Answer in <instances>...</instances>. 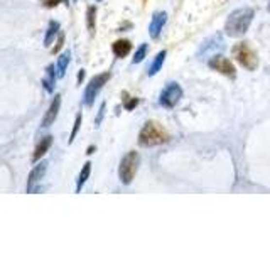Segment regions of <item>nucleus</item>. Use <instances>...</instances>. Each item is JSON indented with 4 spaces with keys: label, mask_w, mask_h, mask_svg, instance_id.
Returning <instances> with one entry per match:
<instances>
[{
    "label": "nucleus",
    "mask_w": 270,
    "mask_h": 253,
    "mask_svg": "<svg viewBox=\"0 0 270 253\" xmlns=\"http://www.w3.org/2000/svg\"><path fill=\"white\" fill-rule=\"evenodd\" d=\"M71 61V51H65L63 54H59L58 63H56V69H58V78H63L66 74L68 64Z\"/></svg>",
    "instance_id": "nucleus-15"
},
{
    "label": "nucleus",
    "mask_w": 270,
    "mask_h": 253,
    "mask_svg": "<svg viewBox=\"0 0 270 253\" xmlns=\"http://www.w3.org/2000/svg\"><path fill=\"white\" fill-rule=\"evenodd\" d=\"M73 2H76V0H73Z\"/></svg>",
    "instance_id": "nucleus-29"
},
{
    "label": "nucleus",
    "mask_w": 270,
    "mask_h": 253,
    "mask_svg": "<svg viewBox=\"0 0 270 253\" xmlns=\"http://www.w3.org/2000/svg\"><path fill=\"white\" fill-rule=\"evenodd\" d=\"M166 56H168V52L166 51H161L157 56H155L154 61H152V64H151V67H149V76H155V74L161 71L162 64H164V61H166Z\"/></svg>",
    "instance_id": "nucleus-17"
},
{
    "label": "nucleus",
    "mask_w": 270,
    "mask_h": 253,
    "mask_svg": "<svg viewBox=\"0 0 270 253\" xmlns=\"http://www.w3.org/2000/svg\"><path fill=\"white\" fill-rule=\"evenodd\" d=\"M269 12H270V3H269Z\"/></svg>",
    "instance_id": "nucleus-27"
},
{
    "label": "nucleus",
    "mask_w": 270,
    "mask_h": 253,
    "mask_svg": "<svg viewBox=\"0 0 270 253\" xmlns=\"http://www.w3.org/2000/svg\"><path fill=\"white\" fill-rule=\"evenodd\" d=\"M93 151H95V147H93V145H91V147L88 149V152H86V154H88V155H91V154H93Z\"/></svg>",
    "instance_id": "nucleus-26"
},
{
    "label": "nucleus",
    "mask_w": 270,
    "mask_h": 253,
    "mask_svg": "<svg viewBox=\"0 0 270 253\" xmlns=\"http://www.w3.org/2000/svg\"><path fill=\"white\" fill-rule=\"evenodd\" d=\"M166 20H168V14L166 12H155L152 16L151 26H149V35L152 39H157L162 32V27L166 26Z\"/></svg>",
    "instance_id": "nucleus-10"
},
{
    "label": "nucleus",
    "mask_w": 270,
    "mask_h": 253,
    "mask_svg": "<svg viewBox=\"0 0 270 253\" xmlns=\"http://www.w3.org/2000/svg\"><path fill=\"white\" fill-rule=\"evenodd\" d=\"M46 170H48V162L46 160H39L37 166L33 167V170L29 172V177H27V192H34L35 186L42 181V177L46 176Z\"/></svg>",
    "instance_id": "nucleus-8"
},
{
    "label": "nucleus",
    "mask_w": 270,
    "mask_h": 253,
    "mask_svg": "<svg viewBox=\"0 0 270 253\" xmlns=\"http://www.w3.org/2000/svg\"><path fill=\"white\" fill-rule=\"evenodd\" d=\"M90 174H91V162H84L83 169H81L80 176H78V181H76V192H81V187L84 186V183L88 181Z\"/></svg>",
    "instance_id": "nucleus-18"
},
{
    "label": "nucleus",
    "mask_w": 270,
    "mask_h": 253,
    "mask_svg": "<svg viewBox=\"0 0 270 253\" xmlns=\"http://www.w3.org/2000/svg\"><path fill=\"white\" fill-rule=\"evenodd\" d=\"M59 29H61V26H59L58 20H51V22H49L48 31H46V37H44V46H46V48H49V46L52 44L54 37L59 34V32H61Z\"/></svg>",
    "instance_id": "nucleus-14"
},
{
    "label": "nucleus",
    "mask_w": 270,
    "mask_h": 253,
    "mask_svg": "<svg viewBox=\"0 0 270 253\" xmlns=\"http://www.w3.org/2000/svg\"><path fill=\"white\" fill-rule=\"evenodd\" d=\"M253 9L252 7H241L230 14L225 24V32L230 37H241L247 34L248 27H250L252 20H253Z\"/></svg>",
    "instance_id": "nucleus-1"
},
{
    "label": "nucleus",
    "mask_w": 270,
    "mask_h": 253,
    "mask_svg": "<svg viewBox=\"0 0 270 253\" xmlns=\"http://www.w3.org/2000/svg\"><path fill=\"white\" fill-rule=\"evenodd\" d=\"M68 2H69V0H42V5H44L46 9H54L59 3H66L68 5Z\"/></svg>",
    "instance_id": "nucleus-22"
},
{
    "label": "nucleus",
    "mask_w": 270,
    "mask_h": 253,
    "mask_svg": "<svg viewBox=\"0 0 270 253\" xmlns=\"http://www.w3.org/2000/svg\"><path fill=\"white\" fill-rule=\"evenodd\" d=\"M81 120H83V117H81V113H78V115H76V120H74L73 130H71V135H69V144H73V142H74V138H76V135H78V132H80Z\"/></svg>",
    "instance_id": "nucleus-20"
},
{
    "label": "nucleus",
    "mask_w": 270,
    "mask_h": 253,
    "mask_svg": "<svg viewBox=\"0 0 270 253\" xmlns=\"http://www.w3.org/2000/svg\"><path fill=\"white\" fill-rule=\"evenodd\" d=\"M105 108H106V103H101V106H100V112H98V117H97V120H95V125H100L101 123V120H103V117H105Z\"/></svg>",
    "instance_id": "nucleus-24"
},
{
    "label": "nucleus",
    "mask_w": 270,
    "mask_h": 253,
    "mask_svg": "<svg viewBox=\"0 0 270 253\" xmlns=\"http://www.w3.org/2000/svg\"><path fill=\"white\" fill-rule=\"evenodd\" d=\"M97 2H103V0H97Z\"/></svg>",
    "instance_id": "nucleus-28"
},
{
    "label": "nucleus",
    "mask_w": 270,
    "mask_h": 253,
    "mask_svg": "<svg viewBox=\"0 0 270 253\" xmlns=\"http://www.w3.org/2000/svg\"><path fill=\"white\" fill-rule=\"evenodd\" d=\"M112 51L117 58H125L130 51H132V42L127 39H118L112 44Z\"/></svg>",
    "instance_id": "nucleus-13"
},
{
    "label": "nucleus",
    "mask_w": 270,
    "mask_h": 253,
    "mask_svg": "<svg viewBox=\"0 0 270 253\" xmlns=\"http://www.w3.org/2000/svg\"><path fill=\"white\" fill-rule=\"evenodd\" d=\"M56 71H58V69H56L54 64H49V66L46 67V76L42 78V86H44V90L48 91V93H54L56 78H58Z\"/></svg>",
    "instance_id": "nucleus-11"
},
{
    "label": "nucleus",
    "mask_w": 270,
    "mask_h": 253,
    "mask_svg": "<svg viewBox=\"0 0 270 253\" xmlns=\"http://www.w3.org/2000/svg\"><path fill=\"white\" fill-rule=\"evenodd\" d=\"M63 44H65V34H63V32H59L58 41H56V46H54V49H52V54H58V52L61 51Z\"/></svg>",
    "instance_id": "nucleus-23"
},
{
    "label": "nucleus",
    "mask_w": 270,
    "mask_h": 253,
    "mask_svg": "<svg viewBox=\"0 0 270 253\" xmlns=\"http://www.w3.org/2000/svg\"><path fill=\"white\" fill-rule=\"evenodd\" d=\"M145 54H147V44H145V42H142L140 48H138V49H137V52H135V56H134L132 63H134V64H138L140 61H144Z\"/></svg>",
    "instance_id": "nucleus-19"
},
{
    "label": "nucleus",
    "mask_w": 270,
    "mask_h": 253,
    "mask_svg": "<svg viewBox=\"0 0 270 253\" xmlns=\"http://www.w3.org/2000/svg\"><path fill=\"white\" fill-rule=\"evenodd\" d=\"M97 7L95 5H90L86 10V27L88 31H90V34L93 35L95 31H97Z\"/></svg>",
    "instance_id": "nucleus-16"
},
{
    "label": "nucleus",
    "mask_w": 270,
    "mask_h": 253,
    "mask_svg": "<svg viewBox=\"0 0 270 253\" xmlns=\"http://www.w3.org/2000/svg\"><path fill=\"white\" fill-rule=\"evenodd\" d=\"M232 54H233V58L245 67V69L255 71L258 67L257 52L252 49V46L248 44V42H245V41L236 42V44L232 48Z\"/></svg>",
    "instance_id": "nucleus-3"
},
{
    "label": "nucleus",
    "mask_w": 270,
    "mask_h": 253,
    "mask_svg": "<svg viewBox=\"0 0 270 253\" xmlns=\"http://www.w3.org/2000/svg\"><path fill=\"white\" fill-rule=\"evenodd\" d=\"M208 64H209V67H211L213 71H218V73L225 74V76H228V78H235L236 76V69H235V66H233V63L230 61L228 58L221 56V54L213 56V58L209 59Z\"/></svg>",
    "instance_id": "nucleus-7"
},
{
    "label": "nucleus",
    "mask_w": 270,
    "mask_h": 253,
    "mask_svg": "<svg viewBox=\"0 0 270 253\" xmlns=\"http://www.w3.org/2000/svg\"><path fill=\"white\" fill-rule=\"evenodd\" d=\"M84 78V69H80V73H78V83L81 84V81H83Z\"/></svg>",
    "instance_id": "nucleus-25"
},
{
    "label": "nucleus",
    "mask_w": 270,
    "mask_h": 253,
    "mask_svg": "<svg viewBox=\"0 0 270 253\" xmlns=\"http://www.w3.org/2000/svg\"><path fill=\"white\" fill-rule=\"evenodd\" d=\"M181 98H183V88L176 81H170L168 86L162 90L161 96H159V103L164 108H174L179 103Z\"/></svg>",
    "instance_id": "nucleus-6"
},
{
    "label": "nucleus",
    "mask_w": 270,
    "mask_h": 253,
    "mask_svg": "<svg viewBox=\"0 0 270 253\" xmlns=\"http://www.w3.org/2000/svg\"><path fill=\"white\" fill-rule=\"evenodd\" d=\"M122 96H123V106H125V110H129V112L138 105V98H130L129 93H122Z\"/></svg>",
    "instance_id": "nucleus-21"
},
{
    "label": "nucleus",
    "mask_w": 270,
    "mask_h": 253,
    "mask_svg": "<svg viewBox=\"0 0 270 253\" xmlns=\"http://www.w3.org/2000/svg\"><path fill=\"white\" fill-rule=\"evenodd\" d=\"M112 78V73L110 71H105V73H100L97 76H93L90 80V83L84 88V95H83V103L86 106H91L95 103V98L98 96V93L101 91V88L108 83V80Z\"/></svg>",
    "instance_id": "nucleus-5"
},
{
    "label": "nucleus",
    "mask_w": 270,
    "mask_h": 253,
    "mask_svg": "<svg viewBox=\"0 0 270 253\" xmlns=\"http://www.w3.org/2000/svg\"><path fill=\"white\" fill-rule=\"evenodd\" d=\"M138 164H140V155L138 152L130 151L127 155H123L122 162H120L118 167V177H120V183L129 186L132 184V181L135 179V174L138 170Z\"/></svg>",
    "instance_id": "nucleus-4"
},
{
    "label": "nucleus",
    "mask_w": 270,
    "mask_h": 253,
    "mask_svg": "<svg viewBox=\"0 0 270 253\" xmlns=\"http://www.w3.org/2000/svg\"><path fill=\"white\" fill-rule=\"evenodd\" d=\"M52 145V135H46V137L41 138V142L37 144V147H35L34 154H33V162H39L42 157L46 155V152L51 149Z\"/></svg>",
    "instance_id": "nucleus-12"
},
{
    "label": "nucleus",
    "mask_w": 270,
    "mask_h": 253,
    "mask_svg": "<svg viewBox=\"0 0 270 253\" xmlns=\"http://www.w3.org/2000/svg\"><path fill=\"white\" fill-rule=\"evenodd\" d=\"M59 108H61V95H56V96H54V100H52V101H51V105H49L48 112H46L44 118H42L41 127H44V128L51 127L52 123L56 122V118H58Z\"/></svg>",
    "instance_id": "nucleus-9"
},
{
    "label": "nucleus",
    "mask_w": 270,
    "mask_h": 253,
    "mask_svg": "<svg viewBox=\"0 0 270 253\" xmlns=\"http://www.w3.org/2000/svg\"><path fill=\"white\" fill-rule=\"evenodd\" d=\"M169 140V134L164 130L157 122H145L142 127L140 134H138V145L142 147H155V145L166 144Z\"/></svg>",
    "instance_id": "nucleus-2"
}]
</instances>
